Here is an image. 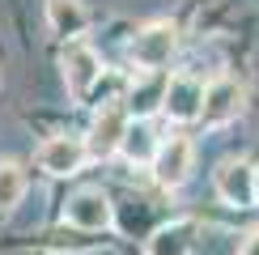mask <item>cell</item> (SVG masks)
I'll list each match as a JSON object with an SVG mask.
<instances>
[{"instance_id":"obj_6","label":"cell","mask_w":259,"mask_h":255,"mask_svg":"<svg viewBox=\"0 0 259 255\" xmlns=\"http://www.w3.org/2000/svg\"><path fill=\"white\" fill-rule=\"evenodd\" d=\"M191 162H196V149H191L187 136H170L161 141L157 157H153V179L161 187H183L191 175Z\"/></svg>"},{"instance_id":"obj_7","label":"cell","mask_w":259,"mask_h":255,"mask_svg":"<svg viewBox=\"0 0 259 255\" xmlns=\"http://www.w3.org/2000/svg\"><path fill=\"white\" fill-rule=\"evenodd\" d=\"M85 157H90V145H85L81 136H51V141H42V149H38V166L47 170V175H56V179L77 175L85 166Z\"/></svg>"},{"instance_id":"obj_11","label":"cell","mask_w":259,"mask_h":255,"mask_svg":"<svg viewBox=\"0 0 259 255\" xmlns=\"http://www.w3.org/2000/svg\"><path fill=\"white\" fill-rule=\"evenodd\" d=\"M166 90H170V77L166 72H145L136 85H132V111L136 115H149L166 102Z\"/></svg>"},{"instance_id":"obj_8","label":"cell","mask_w":259,"mask_h":255,"mask_svg":"<svg viewBox=\"0 0 259 255\" xmlns=\"http://www.w3.org/2000/svg\"><path fill=\"white\" fill-rule=\"evenodd\" d=\"M64 221L77 226V230H106L115 221V212H111V200H106L98 187H85L64 204Z\"/></svg>"},{"instance_id":"obj_14","label":"cell","mask_w":259,"mask_h":255,"mask_svg":"<svg viewBox=\"0 0 259 255\" xmlns=\"http://www.w3.org/2000/svg\"><path fill=\"white\" fill-rule=\"evenodd\" d=\"M238 255H259V230H255V234H251V238H246V242H242V251H238Z\"/></svg>"},{"instance_id":"obj_9","label":"cell","mask_w":259,"mask_h":255,"mask_svg":"<svg viewBox=\"0 0 259 255\" xmlns=\"http://www.w3.org/2000/svg\"><path fill=\"white\" fill-rule=\"evenodd\" d=\"M238 106H242V85L234 77H217L204 90V115L200 119L208 128H221V123H230L234 115H238Z\"/></svg>"},{"instance_id":"obj_4","label":"cell","mask_w":259,"mask_h":255,"mask_svg":"<svg viewBox=\"0 0 259 255\" xmlns=\"http://www.w3.org/2000/svg\"><path fill=\"white\" fill-rule=\"evenodd\" d=\"M127 111L119 102H111V106H102L98 115H94V123H90V153L94 157H111V153H119L123 149V136H127Z\"/></svg>"},{"instance_id":"obj_12","label":"cell","mask_w":259,"mask_h":255,"mask_svg":"<svg viewBox=\"0 0 259 255\" xmlns=\"http://www.w3.org/2000/svg\"><path fill=\"white\" fill-rule=\"evenodd\" d=\"M157 149H161V145L153 141L149 123H132V128H127V136H123V153H127V162H153Z\"/></svg>"},{"instance_id":"obj_10","label":"cell","mask_w":259,"mask_h":255,"mask_svg":"<svg viewBox=\"0 0 259 255\" xmlns=\"http://www.w3.org/2000/svg\"><path fill=\"white\" fill-rule=\"evenodd\" d=\"M47 26L56 30L60 38L77 42L85 34V26H90V13H85L81 0H47Z\"/></svg>"},{"instance_id":"obj_5","label":"cell","mask_w":259,"mask_h":255,"mask_svg":"<svg viewBox=\"0 0 259 255\" xmlns=\"http://www.w3.org/2000/svg\"><path fill=\"white\" fill-rule=\"evenodd\" d=\"M212 183H217V196L225 200V204H259L255 200V187H259V170L246 166V162H221L217 170H212Z\"/></svg>"},{"instance_id":"obj_13","label":"cell","mask_w":259,"mask_h":255,"mask_svg":"<svg viewBox=\"0 0 259 255\" xmlns=\"http://www.w3.org/2000/svg\"><path fill=\"white\" fill-rule=\"evenodd\" d=\"M21 191H26V175H21V166L17 162H5V166H0V212L13 208L17 200H21Z\"/></svg>"},{"instance_id":"obj_2","label":"cell","mask_w":259,"mask_h":255,"mask_svg":"<svg viewBox=\"0 0 259 255\" xmlns=\"http://www.w3.org/2000/svg\"><path fill=\"white\" fill-rule=\"evenodd\" d=\"M60 64H64V85H68V94H72V98H85V94H90L94 85H98V77H102V60H98V51H94V47H85L81 38L64 47Z\"/></svg>"},{"instance_id":"obj_15","label":"cell","mask_w":259,"mask_h":255,"mask_svg":"<svg viewBox=\"0 0 259 255\" xmlns=\"http://www.w3.org/2000/svg\"><path fill=\"white\" fill-rule=\"evenodd\" d=\"M255 200H259V187H255Z\"/></svg>"},{"instance_id":"obj_1","label":"cell","mask_w":259,"mask_h":255,"mask_svg":"<svg viewBox=\"0 0 259 255\" xmlns=\"http://www.w3.org/2000/svg\"><path fill=\"white\" fill-rule=\"evenodd\" d=\"M175 47H179V30L170 26V21H149V26L132 38V60L145 72H166L161 64H170Z\"/></svg>"},{"instance_id":"obj_3","label":"cell","mask_w":259,"mask_h":255,"mask_svg":"<svg viewBox=\"0 0 259 255\" xmlns=\"http://www.w3.org/2000/svg\"><path fill=\"white\" fill-rule=\"evenodd\" d=\"M204 85L200 77H187V72H179V77H170V90H166V102H161V111H166V119L175 123H191L204 115Z\"/></svg>"}]
</instances>
